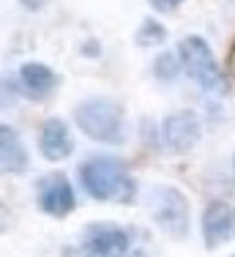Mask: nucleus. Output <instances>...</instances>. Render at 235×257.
I'll return each mask as SVG.
<instances>
[{
	"label": "nucleus",
	"mask_w": 235,
	"mask_h": 257,
	"mask_svg": "<svg viewBox=\"0 0 235 257\" xmlns=\"http://www.w3.org/2000/svg\"><path fill=\"white\" fill-rule=\"evenodd\" d=\"M79 181L90 197L104 203H132L137 194V183L132 181L126 164L115 156H93L82 162Z\"/></svg>",
	"instance_id": "f257e3e1"
},
{
	"label": "nucleus",
	"mask_w": 235,
	"mask_h": 257,
	"mask_svg": "<svg viewBox=\"0 0 235 257\" xmlns=\"http://www.w3.org/2000/svg\"><path fill=\"white\" fill-rule=\"evenodd\" d=\"M74 123L98 143L115 145L123 140V109L109 99H88L77 104Z\"/></svg>",
	"instance_id": "f03ea898"
},
{
	"label": "nucleus",
	"mask_w": 235,
	"mask_h": 257,
	"mask_svg": "<svg viewBox=\"0 0 235 257\" xmlns=\"http://www.w3.org/2000/svg\"><path fill=\"white\" fill-rule=\"evenodd\" d=\"M178 58H181L183 71H186L200 88L213 90V93L224 90V74H221L219 60L213 58V50L208 47L205 39H200V36H186V39H181V44H178Z\"/></svg>",
	"instance_id": "7ed1b4c3"
},
{
	"label": "nucleus",
	"mask_w": 235,
	"mask_h": 257,
	"mask_svg": "<svg viewBox=\"0 0 235 257\" xmlns=\"http://www.w3.org/2000/svg\"><path fill=\"white\" fill-rule=\"evenodd\" d=\"M148 211L151 219L167 235L183 238L189 232V200L172 186H156L148 194Z\"/></svg>",
	"instance_id": "20e7f679"
},
{
	"label": "nucleus",
	"mask_w": 235,
	"mask_h": 257,
	"mask_svg": "<svg viewBox=\"0 0 235 257\" xmlns=\"http://www.w3.org/2000/svg\"><path fill=\"white\" fill-rule=\"evenodd\" d=\"M85 257H126L129 254V232L118 224L96 222L82 232Z\"/></svg>",
	"instance_id": "39448f33"
},
{
	"label": "nucleus",
	"mask_w": 235,
	"mask_h": 257,
	"mask_svg": "<svg viewBox=\"0 0 235 257\" xmlns=\"http://www.w3.org/2000/svg\"><path fill=\"white\" fill-rule=\"evenodd\" d=\"M162 134H164V143L170 145L175 154H186V151H191L197 143H200L202 126H200L197 112L181 109V112H172V115L164 118Z\"/></svg>",
	"instance_id": "423d86ee"
},
{
	"label": "nucleus",
	"mask_w": 235,
	"mask_h": 257,
	"mask_svg": "<svg viewBox=\"0 0 235 257\" xmlns=\"http://www.w3.org/2000/svg\"><path fill=\"white\" fill-rule=\"evenodd\" d=\"M39 205L49 216H66V213H71V208L77 205V194H74L71 181L60 173H52L47 178H41L39 181Z\"/></svg>",
	"instance_id": "0eeeda50"
},
{
	"label": "nucleus",
	"mask_w": 235,
	"mask_h": 257,
	"mask_svg": "<svg viewBox=\"0 0 235 257\" xmlns=\"http://www.w3.org/2000/svg\"><path fill=\"white\" fill-rule=\"evenodd\" d=\"M235 230V211L227 203H211L202 213V238H205V246L216 249L221 246L224 241L232 238Z\"/></svg>",
	"instance_id": "6e6552de"
},
{
	"label": "nucleus",
	"mask_w": 235,
	"mask_h": 257,
	"mask_svg": "<svg viewBox=\"0 0 235 257\" xmlns=\"http://www.w3.org/2000/svg\"><path fill=\"white\" fill-rule=\"evenodd\" d=\"M39 143H41V156H44L47 162H63V159H69L71 151H74V140L69 134V126L60 118L44 120Z\"/></svg>",
	"instance_id": "1a4fd4ad"
},
{
	"label": "nucleus",
	"mask_w": 235,
	"mask_h": 257,
	"mask_svg": "<svg viewBox=\"0 0 235 257\" xmlns=\"http://www.w3.org/2000/svg\"><path fill=\"white\" fill-rule=\"evenodd\" d=\"M0 164H3V170L11 175L25 173L28 164H30V156H28V151H25L20 134L6 123L0 126Z\"/></svg>",
	"instance_id": "9d476101"
},
{
	"label": "nucleus",
	"mask_w": 235,
	"mask_h": 257,
	"mask_svg": "<svg viewBox=\"0 0 235 257\" xmlns=\"http://www.w3.org/2000/svg\"><path fill=\"white\" fill-rule=\"evenodd\" d=\"M55 71L44 63H25L20 69V88L30 99H44L55 88Z\"/></svg>",
	"instance_id": "9b49d317"
},
{
	"label": "nucleus",
	"mask_w": 235,
	"mask_h": 257,
	"mask_svg": "<svg viewBox=\"0 0 235 257\" xmlns=\"http://www.w3.org/2000/svg\"><path fill=\"white\" fill-rule=\"evenodd\" d=\"M137 44L140 47H159L167 41V28L162 25L159 20H153V17H148V20H142V25L137 30Z\"/></svg>",
	"instance_id": "f8f14e48"
},
{
	"label": "nucleus",
	"mask_w": 235,
	"mask_h": 257,
	"mask_svg": "<svg viewBox=\"0 0 235 257\" xmlns=\"http://www.w3.org/2000/svg\"><path fill=\"white\" fill-rule=\"evenodd\" d=\"M181 69H183L181 60H175V55H172V52H164V55H159V58L153 60V74L162 79V82H172Z\"/></svg>",
	"instance_id": "ddd939ff"
},
{
	"label": "nucleus",
	"mask_w": 235,
	"mask_h": 257,
	"mask_svg": "<svg viewBox=\"0 0 235 257\" xmlns=\"http://www.w3.org/2000/svg\"><path fill=\"white\" fill-rule=\"evenodd\" d=\"M181 3H186V0H148V6H151L153 11H159V14H170V11H175Z\"/></svg>",
	"instance_id": "4468645a"
},
{
	"label": "nucleus",
	"mask_w": 235,
	"mask_h": 257,
	"mask_svg": "<svg viewBox=\"0 0 235 257\" xmlns=\"http://www.w3.org/2000/svg\"><path fill=\"white\" fill-rule=\"evenodd\" d=\"M20 3H22V6H28V9H30V11H39V9H41V6H44V3H47V0H20Z\"/></svg>",
	"instance_id": "2eb2a0df"
},
{
	"label": "nucleus",
	"mask_w": 235,
	"mask_h": 257,
	"mask_svg": "<svg viewBox=\"0 0 235 257\" xmlns=\"http://www.w3.org/2000/svg\"><path fill=\"white\" fill-rule=\"evenodd\" d=\"M132 257H148V254H145V252H134Z\"/></svg>",
	"instance_id": "dca6fc26"
},
{
	"label": "nucleus",
	"mask_w": 235,
	"mask_h": 257,
	"mask_svg": "<svg viewBox=\"0 0 235 257\" xmlns=\"http://www.w3.org/2000/svg\"><path fill=\"white\" fill-rule=\"evenodd\" d=\"M232 170H235V156H232Z\"/></svg>",
	"instance_id": "f3484780"
},
{
	"label": "nucleus",
	"mask_w": 235,
	"mask_h": 257,
	"mask_svg": "<svg viewBox=\"0 0 235 257\" xmlns=\"http://www.w3.org/2000/svg\"><path fill=\"white\" fill-rule=\"evenodd\" d=\"M232 257H235V254H232Z\"/></svg>",
	"instance_id": "a211bd4d"
}]
</instances>
